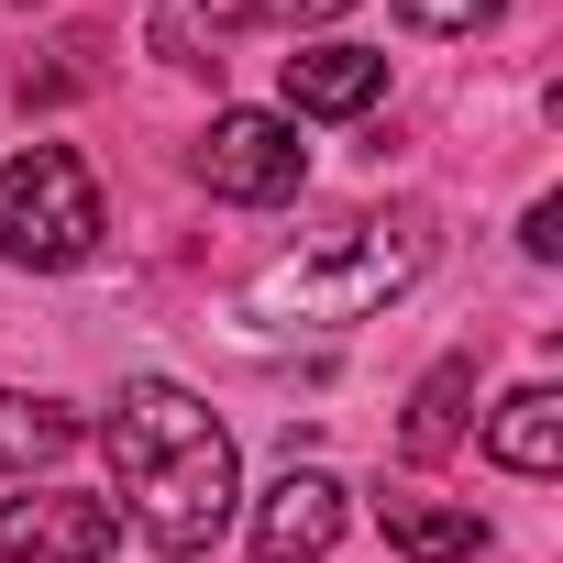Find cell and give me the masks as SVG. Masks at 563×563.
<instances>
[{
    "mask_svg": "<svg viewBox=\"0 0 563 563\" xmlns=\"http://www.w3.org/2000/svg\"><path fill=\"white\" fill-rule=\"evenodd\" d=\"M398 23L409 34H475V23H497V0H398Z\"/></svg>",
    "mask_w": 563,
    "mask_h": 563,
    "instance_id": "cell-13",
    "label": "cell"
},
{
    "mask_svg": "<svg viewBox=\"0 0 563 563\" xmlns=\"http://www.w3.org/2000/svg\"><path fill=\"white\" fill-rule=\"evenodd\" d=\"M122 508L111 497H0V563H111Z\"/></svg>",
    "mask_w": 563,
    "mask_h": 563,
    "instance_id": "cell-5",
    "label": "cell"
},
{
    "mask_svg": "<svg viewBox=\"0 0 563 563\" xmlns=\"http://www.w3.org/2000/svg\"><path fill=\"white\" fill-rule=\"evenodd\" d=\"M67 442H78V409H56V398H12V387H0V475L56 464Z\"/></svg>",
    "mask_w": 563,
    "mask_h": 563,
    "instance_id": "cell-12",
    "label": "cell"
},
{
    "mask_svg": "<svg viewBox=\"0 0 563 563\" xmlns=\"http://www.w3.org/2000/svg\"><path fill=\"white\" fill-rule=\"evenodd\" d=\"M288 23H332V12H354V0H276Z\"/></svg>",
    "mask_w": 563,
    "mask_h": 563,
    "instance_id": "cell-15",
    "label": "cell"
},
{
    "mask_svg": "<svg viewBox=\"0 0 563 563\" xmlns=\"http://www.w3.org/2000/svg\"><path fill=\"white\" fill-rule=\"evenodd\" d=\"M100 442H111V475H122V497H133V519H144V541H155V552L199 563V552L232 530L243 464H232V431H221L188 387L133 376V387L111 398Z\"/></svg>",
    "mask_w": 563,
    "mask_h": 563,
    "instance_id": "cell-1",
    "label": "cell"
},
{
    "mask_svg": "<svg viewBox=\"0 0 563 563\" xmlns=\"http://www.w3.org/2000/svg\"><path fill=\"white\" fill-rule=\"evenodd\" d=\"M464 398H475V354H442V365L420 376V398H409V431H398V442H409L420 464H431V453H453V442H464Z\"/></svg>",
    "mask_w": 563,
    "mask_h": 563,
    "instance_id": "cell-11",
    "label": "cell"
},
{
    "mask_svg": "<svg viewBox=\"0 0 563 563\" xmlns=\"http://www.w3.org/2000/svg\"><path fill=\"white\" fill-rule=\"evenodd\" d=\"M420 265H431V232L409 210H387V221H354L288 265H265L243 310L254 321H376L398 288H420Z\"/></svg>",
    "mask_w": 563,
    "mask_h": 563,
    "instance_id": "cell-2",
    "label": "cell"
},
{
    "mask_svg": "<svg viewBox=\"0 0 563 563\" xmlns=\"http://www.w3.org/2000/svg\"><path fill=\"white\" fill-rule=\"evenodd\" d=\"M100 232H111L100 177H89L67 144H23L12 166H0V265L56 276V265H89Z\"/></svg>",
    "mask_w": 563,
    "mask_h": 563,
    "instance_id": "cell-3",
    "label": "cell"
},
{
    "mask_svg": "<svg viewBox=\"0 0 563 563\" xmlns=\"http://www.w3.org/2000/svg\"><path fill=\"white\" fill-rule=\"evenodd\" d=\"M332 541H343V486L321 464H288L254 508V563H321Z\"/></svg>",
    "mask_w": 563,
    "mask_h": 563,
    "instance_id": "cell-6",
    "label": "cell"
},
{
    "mask_svg": "<svg viewBox=\"0 0 563 563\" xmlns=\"http://www.w3.org/2000/svg\"><path fill=\"white\" fill-rule=\"evenodd\" d=\"M376 100H387V56H376V45H310V56H288V111L354 122V111H376Z\"/></svg>",
    "mask_w": 563,
    "mask_h": 563,
    "instance_id": "cell-7",
    "label": "cell"
},
{
    "mask_svg": "<svg viewBox=\"0 0 563 563\" xmlns=\"http://www.w3.org/2000/svg\"><path fill=\"white\" fill-rule=\"evenodd\" d=\"M486 453L508 475H563V398L552 387H519L497 420H486Z\"/></svg>",
    "mask_w": 563,
    "mask_h": 563,
    "instance_id": "cell-9",
    "label": "cell"
},
{
    "mask_svg": "<svg viewBox=\"0 0 563 563\" xmlns=\"http://www.w3.org/2000/svg\"><path fill=\"white\" fill-rule=\"evenodd\" d=\"M519 243H530V254L552 265V254H563V199H530V221H519Z\"/></svg>",
    "mask_w": 563,
    "mask_h": 563,
    "instance_id": "cell-14",
    "label": "cell"
},
{
    "mask_svg": "<svg viewBox=\"0 0 563 563\" xmlns=\"http://www.w3.org/2000/svg\"><path fill=\"white\" fill-rule=\"evenodd\" d=\"M265 12V0H155V56L166 67H221V45Z\"/></svg>",
    "mask_w": 563,
    "mask_h": 563,
    "instance_id": "cell-10",
    "label": "cell"
},
{
    "mask_svg": "<svg viewBox=\"0 0 563 563\" xmlns=\"http://www.w3.org/2000/svg\"><path fill=\"white\" fill-rule=\"evenodd\" d=\"M387 552H420V563H475L486 552V519L453 508V497H387Z\"/></svg>",
    "mask_w": 563,
    "mask_h": 563,
    "instance_id": "cell-8",
    "label": "cell"
},
{
    "mask_svg": "<svg viewBox=\"0 0 563 563\" xmlns=\"http://www.w3.org/2000/svg\"><path fill=\"white\" fill-rule=\"evenodd\" d=\"M199 177H210V199H243V210L299 199V177H310L299 122H276V111H221V122L199 133Z\"/></svg>",
    "mask_w": 563,
    "mask_h": 563,
    "instance_id": "cell-4",
    "label": "cell"
}]
</instances>
